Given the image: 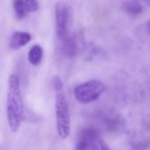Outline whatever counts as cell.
Listing matches in <instances>:
<instances>
[{
  "label": "cell",
  "mask_w": 150,
  "mask_h": 150,
  "mask_svg": "<svg viewBox=\"0 0 150 150\" xmlns=\"http://www.w3.org/2000/svg\"><path fill=\"white\" fill-rule=\"evenodd\" d=\"M43 56L42 48L39 44H35L28 52V61L33 65H38Z\"/></svg>",
  "instance_id": "obj_8"
},
{
  "label": "cell",
  "mask_w": 150,
  "mask_h": 150,
  "mask_svg": "<svg viewBox=\"0 0 150 150\" xmlns=\"http://www.w3.org/2000/svg\"><path fill=\"white\" fill-rule=\"evenodd\" d=\"M24 5L27 13H35L39 8L37 0H24Z\"/></svg>",
  "instance_id": "obj_11"
},
{
  "label": "cell",
  "mask_w": 150,
  "mask_h": 150,
  "mask_svg": "<svg viewBox=\"0 0 150 150\" xmlns=\"http://www.w3.org/2000/svg\"><path fill=\"white\" fill-rule=\"evenodd\" d=\"M13 10L16 18L18 20H22L27 14L24 0H13Z\"/></svg>",
  "instance_id": "obj_9"
},
{
  "label": "cell",
  "mask_w": 150,
  "mask_h": 150,
  "mask_svg": "<svg viewBox=\"0 0 150 150\" xmlns=\"http://www.w3.org/2000/svg\"><path fill=\"white\" fill-rule=\"evenodd\" d=\"M32 39V36L28 32H22V31H18L15 32L10 40V47L14 50H20L21 48L26 46Z\"/></svg>",
  "instance_id": "obj_7"
},
{
  "label": "cell",
  "mask_w": 150,
  "mask_h": 150,
  "mask_svg": "<svg viewBox=\"0 0 150 150\" xmlns=\"http://www.w3.org/2000/svg\"><path fill=\"white\" fill-rule=\"evenodd\" d=\"M55 112L57 134L60 139H65L69 137L71 132V117L68 102L64 90L56 92Z\"/></svg>",
  "instance_id": "obj_2"
},
{
  "label": "cell",
  "mask_w": 150,
  "mask_h": 150,
  "mask_svg": "<svg viewBox=\"0 0 150 150\" xmlns=\"http://www.w3.org/2000/svg\"><path fill=\"white\" fill-rule=\"evenodd\" d=\"M6 117L10 130L13 132H17L23 120L24 104L20 79L15 74H12L9 77L6 99Z\"/></svg>",
  "instance_id": "obj_1"
},
{
  "label": "cell",
  "mask_w": 150,
  "mask_h": 150,
  "mask_svg": "<svg viewBox=\"0 0 150 150\" xmlns=\"http://www.w3.org/2000/svg\"><path fill=\"white\" fill-rule=\"evenodd\" d=\"M53 87L55 91H61L64 90V85H63V81H61V79L59 77H55L53 80Z\"/></svg>",
  "instance_id": "obj_13"
},
{
  "label": "cell",
  "mask_w": 150,
  "mask_h": 150,
  "mask_svg": "<svg viewBox=\"0 0 150 150\" xmlns=\"http://www.w3.org/2000/svg\"><path fill=\"white\" fill-rule=\"evenodd\" d=\"M146 28H147V31L148 33L150 34V20L147 21V24H146Z\"/></svg>",
  "instance_id": "obj_14"
},
{
  "label": "cell",
  "mask_w": 150,
  "mask_h": 150,
  "mask_svg": "<svg viewBox=\"0 0 150 150\" xmlns=\"http://www.w3.org/2000/svg\"><path fill=\"white\" fill-rule=\"evenodd\" d=\"M91 150H110L107 143L102 139V137H99L94 143Z\"/></svg>",
  "instance_id": "obj_12"
},
{
  "label": "cell",
  "mask_w": 150,
  "mask_h": 150,
  "mask_svg": "<svg viewBox=\"0 0 150 150\" xmlns=\"http://www.w3.org/2000/svg\"><path fill=\"white\" fill-rule=\"evenodd\" d=\"M55 21H56V34L59 40L64 38L67 34V27L69 21V10L67 6L59 1L55 7Z\"/></svg>",
  "instance_id": "obj_4"
},
{
  "label": "cell",
  "mask_w": 150,
  "mask_h": 150,
  "mask_svg": "<svg viewBox=\"0 0 150 150\" xmlns=\"http://www.w3.org/2000/svg\"><path fill=\"white\" fill-rule=\"evenodd\" d=\"M147 4H148V6H150V0H147Z\"/></svg>",
  "instance_id": "obj_15"
},
{
  "label": "cell",
  "mask_w": 150,
  "mask_h": 150,
  "mask_svg": "<svg viewBox=\"0 0 150 150\" xmlns=\"http://www.w3.org/2000/svg\"><path fill=\"white\" fill-rule=\"evenodd\" d=\"M132 150H141V149H139V148H134V149H132Z\"/></svg>",
  "instance_id": "obj_16"
},
{
  "label": "cell",
  "mask_w": 150,
  "mask_h": 150,
  "mask_svg": "<svg viewBox=\"0 0 150 150\" xmlns=\"http://www.w3.org/2000/svg\"><path fill=\"white\" fill-rule=\"evenodd\" d=\"M61 43V52L63 56L70 58L76 56L78 52V43L73 36L69 35L68 34L60 40Z\"/></svg>",
  "instance_id": "obj_6"
},
{
  "label": "cell",
  "mask_w": 150,
  "mask_h": 150,
  "mask_svg": "<svg viewBox=\"0 0 150 150\" xmlns=\"http://www.w3.org/2000/svg\"><path fill=\"white\" fill-rule=\"evenodd\" d=\"M106 87L103 82L98 80H91L81 83L74 88V97L80 103L88 104L101 97L105 92Z\"/></svg>",
  "instance_id": "obj_3"
},
{
  "label": "cell",
  "mask_w": 150,
  "mask_h": 150,
  "mask_svg": "<svg viewBox=\"0 0 150 150\" xmlns=\"http://www.w3.org/2000/svg\"><path fill=\"white\" fill-rule=\"evenodd\" d=\"M125 8L130 14H132V15L139 14L142 12V6L135 1L127 2L125 5Z\"/></svg>",
  "instance_id": "obj_10"
},
{
  "label": "cell",
  "mask_w": 150,
  "mask_h": 150,
  "mask_svg": "<svg viewBox=\"0 0 150 150\" xmlns=\"http://www.w3.org/2000/svg\"><path fill=\"white\" fill-rule=\"evenodd\" d=\"M101 137L100 132L94 127H87L81 131L76 141L75 150H91L95 141Z\"/></svg>",
  "instance_id": "obj_5"
}]
</instances>
